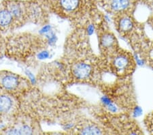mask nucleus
Instances as JSON below:
<instances>
[{
	"label": "nucleus",
	"instance_id": "nucleus-1",
	"mask_svg": "<svg viewBox=\"0 0 153 135\" xmlns=\"http://www.w3.org/2000/svg\"><path fill=\"white\" fill-rule=\"evenodd\" d=\"M117 33L129 44L132 50L142 55L150 42L146 36L145 25L137 21L134 14L126 13L112 16Z\"/></svg>",
	"mask_w": 153,
	"mask_h": 135
},
{
	"label": "nucleus",
	"instance_id": "nucleus-2",
	"mask_svg": "<svg viewBox=\"0 0 153 135\" xmlns=\"http://www.w3.org/2000/svg\"><path fill=\"white\" fill-rule=\"evenodd\" d=\"M49 10L70 20H85L96 9L95 0H44Z\"/></svg>",
	"mask_w": 153,
	"mask_h": 135
},
{
	"label": "nucleus",
	"instance_id": "nucleus-3",
	"mask_svg": "<svg viewBox=\"0 0 153 135\" xmlns=\"http://www.w3.org/2000/svg\"><path fill=\"white\" fill-rule=\"evenodd\" d=\"M103 60L106 69L109 70L111 73L119 79L129 78L137 67L134 54L121 47L109 57Z\"/></svg>",
	"mask_w": 153,
	"mask_h": 135
},
{
	"label": "nucleus",
	"instance_id": "nucleus-4",
	"mask_svg": "<svg viewBox=\"0 0 153 135\" xmlns=\"http://www.w3.org/2000/svg\"><path fill=\"white\" fill-rule=\"evenodd\" d=\"M103 68H105V66L102 58L99 60L94 57H85L71 64V75L78 82L91 83L97 81L98 75H100V71Z\"/></svg>",
	"mask_w": 153,
	"mask_h": 135
},
{
	"label": "nucleus",
	"instance_id": "nucleus-5",
	"mask_svg": "<svg viewBox=\"0 0 153 135\" xmlns=\"http://www.w3.org/2000/svg\"><path fill=\"white\" fill-rule=\"evenodd\" d=\"M107 123L105 126L110 134H143L142 128L130 114L121 113L110 114L107 116Z\"/></svg>",
	"mask_w": 153,
	"mask_h": 135
},
{
	"label": "nucleus",
	"instance_id": "nucleus-6",
	"mask_svg": "<svg viewBox=\"0 0 153 135\" xmlns=\"http://www.w3.org/2000/svg\"><path fill=\"white\" fill-rule=\"evenodd\" d=\"M97 36L99 49L102 59L109 57L120 47L117 37L109 29L102 28L98 30Z\"/></svg>",
	"mask_w": 153,
	"mask_h": 135
},
{
	"label": "nucleus",
	"instance_id": "nucleus-7",
	"mask_svg": "<svg viewBox=\"0 0 153 135\" xmlns=\"http://www.w3.org/2000/svg\"><path fill=\"white\" fill-rule=\"evenodd\" d=\"M103 10L112 16L119 14H134L136 8V0H99Z\"/></svg>",
	"mask_w": 153,
	"mask_h": 135
},
{
	"label": "nucleus",
	"instance_id": "nucleus-8",
	"mask_svg": "<svg viewBox=\"0 0 153 135\" xmlns=\"http://www.w3.org/2000/svg\"><path fill=\"white\" fill-rule=\"evenodd\" d=\"M0 3L12 14L17 28L29 22L27 0H3Z\"/></svg>",
	"mask_w": 153,
	"mask_h": 135
},
{
	"label": "nucleus",
	"instance_id": "nucleus-9",
	"mask_svg": "<svg viewBox=\"0 0 153 135\" xmlns=\"http://www.w3.org/2000/svg\"><path fill=\"white\" fill-rule=\"evenodd\" d=\"M23 80L20 76L9 72H0V90L8 94L20 91L23 85Z\"/></svg>",
	"mask_w": 153,
	"mask_h": 135
},
{
	"label": "nucleus",
	"instance_id": "nucleus-10",
	"mask_svg": "<svg viewBox=\"0 0 153 135\" xmlns=\"http://www.w3.org/2000/svg\"><path fill=\"white\" fill-rule=\"evenodd\" d=\"M75 133L79 134H107L110 132L105 126L90 119H84L76 125Z\"/></svg>",
	"mask_w": 153,
	"mask_h": 135
},
{
	"label": "nucleus",
	"instance_id": "nucleus-11",
	"mask_svg": "<svg viewBox=\"0 0 153 135\" xmlns=\"http://www.w3.org/2000/svg\"><path fill=\"white\" fill-rule=\"evenodd\" d=\"M17 28L16 21L12 14L0 3V34Z\"/></svg>",
	"mask_w": 153,
	"mask_h": 135
},
{
	"label": "nucleus",
	"instance_id": "nucleus-12",
	"mask_svg": "<svg viewBox=\"0 0 153 135\" xmlns=\"http://www.w3.org/2000/svg\"><path fill=\"white\" fill-rule=\"evenodd\" d=\"M1 132L6 134H32L34 130L31 125L21 124L4 129Z\"/></svg>",
	"mask_w": 153,
	"mask_h": 135
},
{
	"label": "nucleus",
	"instance_id": "nucleus-13",
	"mask_svg": "<svg viewBox=\"0 0 153 135\" xmlns=\"http://www.w3.org/2000/svg\"><path fill=\"white\" fill-rule=\"evenodd\" d=\"M146 64L153 70V40H150L141 56Z\"/></svg>",
	"mask_w": 153,
	"mask_h": 135
},
{
	"label": "nucleus",
	"instance_id": "nucleus-14",
	"mask_svg": "<svg viewBox=\"0 0 153 135\" xmlns=\"http://www.w3.org/2000/svg\"><path fill=\"white\" fill-rule=\"evenodd\" d=\"M144 126L150 134H153V111L146 115L144 119Z\"/></svg>",
	"mask_w": 153,
	"mask_h": 135
},
{
	"label": "nucleus",
	"instance_id": "nucleus-15",
	"mask_svg": "<svg viewBox=\"0 0 153 135\" xmlns=\"http://www.w3.org/2000/svg\"><path fill=\"white\" fill-rule=\"evenodd\" d=\"M137 3H141L148 8L153 10V0H136Z\"/></svg>",
	"mask_w": 153,
	"mask_h": 135
},
{
	"label": "nucleus",
	"instance_id": "nucleus-16",
	"mask_svg": "<svg viewBox=\"0 0 153 135\" xmlns=\"http://www.w3.org/2000/svg\"><path fill=\"white\" fill-rule=\"evenodd\" d=\"M146 23L149 25V26L151 28L152 32H153V13L150 15V16L149 17V19H147Z\"/></svg>",
	"mask_w": 153,
	"mask_h": 135
}]
</instances>
